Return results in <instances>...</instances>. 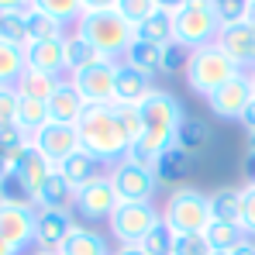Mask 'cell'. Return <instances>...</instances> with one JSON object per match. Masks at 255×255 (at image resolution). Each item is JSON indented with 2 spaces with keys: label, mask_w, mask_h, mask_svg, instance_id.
I'll use <instances>...</instances> for the list:
<instances>
[{
  "label": "cell",
  "mask_w": 255,
  "mask_h": 255,
  "mask_svg": "<svg viewBox=\"0 0 255 255\" xmlns=\"http://www.w3.org/2000/svg\"><path fill=\"white\" fill-rule=\"evenodd\" d=\"M28 62H24V48L10 42H0V86H17L24 76Z\"/></svg>",
  "instance_id": "obj_30"
},
{
  "label": "cell",
  "mask_w": 255,
  "mask_h": 255,
  "mask_svg": "<svg viewBox=\"0 0 255 255\" xmlns=\"http://www.w3.org/2000/svg\"><path fill=\"white\" fill-rule=\"evenodd\" d=\"M242 169H245V176H249V179L255 176V152H249V155H245V162H242Z\"/></svg>",
  "instance_id": "obj_51"
},
{
  "label": "cell",
  "mask_w": 255,
  "mask_h": 255,
  "mask_svg": "<svg viewBox=\"0 0 255 255\" xmlns=\"http://www.w3.org/2000/svg\"><path fill=\"white\" fill-rule=\"evenodd\" d=\"M24 62H28V69H38V73H48V76H66V48H62V38L28 42L24 45Z\"/></svg>",
  "instance_id": "obj_16"
},
{
  "label": "cell",
  "mask_w": 255,
  "mask_h": 255,
  "mask_svg": "<svg viewBox=\"0 0 255 255\" xmlns=\"http://www.w3.org/2000/svg\"><path fill=\"white\" fill-rule=\"evenodd\" d=\"M242 125L249 128V131H255V97H252V104L245 107V114H242Z\"/></svg>",
  "instance_id": "obj_50"
},
{
  "label": "cell",
  "mask_w": 255,
  "mask_h": 255,
  "mask_svg": "<svg viewBox=\"0 0 255 255\" xmlns=\"http://www.w3.org/2000/svg\"><path fill=\"white\" fill-rule=\"evenodd\" d=\"M0 255H17V252H14V249H10V245H7V242L0 238Z\"/></svg>",
  "instance_id": "obj_54"
},
{
  "label": "cell",
  "mask_w": 255,
  "mask_h": 255,
  "mask_svg": "<svg viewBox=\"0 0 255 255\" xmlns=\"http://www.w3.org/2000/svg\"><path fill=\"white\" fill-rule=\"evenodd\" d=\"M186 3H190V0H155V7H159V10H169V14H176V10L186 7Z\"/></svg>",
  "instance_id": "obj_48"
},
{
  "label": "cell",
  "mask_w": 255,
  "mask_h": 255,
  "mask_svg": "<svg viewBox=\"0 0 255 255\" xmlns=\"http://www.w3.org/2000/svg\"><path fill=\"white\" fill-rule=\"evenodd\" d=\"M48 121H52V118H48V104H45V100L21 97V104H17V121H14V125L21 128L28 138H35V134H38Z\"/></svg>",
  "instance_id": "obj_27"
},
{
  "label": "cell",
  "mask_w": 255,
  "mask_h": 255,
  "mask_svg": "<svg viewBox=\"0 0 255 255\" xmlns=\"http://www.w3.org/2000/svg\"><path fill=\"white\" fill-rule=\"evenodd\" d=\"M66 24L48 17L38 7H28V42H52V38H66Z\"/></svg>",
  "instance_id": "obj_28"
},
{
  "label": "cell",
  "mask_w": 255,
  "mask_h": 255,
  "mask_svg": "<svg viewBox=\"0 0 255 255\" xmlns=\"http://www.w3.org/2000/svg\"><path fill=\"white\" fill-rule=\"evenodd\" d=\"M17 104H21L17 86H0V125H14L17 121Z\"/></svg>",
  "instance_id": "obj_44"
},
{
  "label": "cell",
  "mask_w": 255,
  "mask_h": 255,
  "mask_svg": "<svg viewBox=\"0 0 255 255\" xmlns=\"http://www.w3.org/2000/svg\"><path fill=\"white\" fill-rule=\"evenodd\" d=\"M172 249H176V231H172L166 221H159L145 235V242H141V252L145 255H172Z\"/></svg>",
  "instance_id": "obj_36"
},
{
  "label": "cell",
  "mask_w": 255,
  "mask_h": 255,
  "mask_svg": "<svg viewBox=\"0 0 255 255\" xmlns=\"http://www.w3.org/2000/svg\"><path fill=\"white\" fill-rule=\"evenodd\" d=\"M7 172H10V159H7V155H3V152H0V179H3V176H7Z\"/></svg>",
  "instance_id": "obj_53"
},
{
  "label": "cell",
  "mask_w": 255,
  "mask_h": 255,
  "mask_svg": "<svg viewBox=\"0 0 255 255\" xmlns=\"http://www.w3.org/2000/svg\"><path fill=\"white\" fill-rule=\"evenodd\" d=\"M52 169H55V166L45 159L35 145H28V148H24V152H21L14 162H10V172H14V176H17V179H21V183L31 190V197L42 190V183L48 179V172H52Z\"/></svg>",
  "instance_id": "obj_18"
},
{
  "label": "cell",
  "mask_w": 255,
  "mask_h": 255,
  "mask_svg": "<svg viewBox=\"0 0 255 255\" xmlns=\"http://www.w3.org/2000/svg\"><path fill=\"white\" fill-rule=\"evenodd\" d=\"M59 255H114V252H111L107 235H100L97 228L76 224V231L66 238V245L59 249Z\"/></svg>",
  "instance_id": "obj_23"
},
{
  "label": "cell",
  "mask_w": 255,
  "mask_h": 255,
  "mask_svg": "<svg viewBox=\"0 0 255 255\" xmlns=\"http://www.w3.org/2000/svg\"><path fill=\"white\" fill-rule=\"evenodd\" d=\"M31 145L42 152L45 159L59 169L69 155H76L80 152V131L76 125H59V121H48V125L31 138Z\"/></svg>",
  "instance_id": "obj_12"
},
{
  "label": "cell",
  "mask_w": 255,
  "mask_h": 255,
  "mask_svg": "<svg viewBox=\"0 0 255 255\" xmlns=\"http://www.w3.org/2000/svg\"><path fill=\"white\" fill-rule=\"evenodd\" d=\"M118 207H121V200H118V190H114L111 176H100V179L86 183L83 190H76V197H73V214H76L83 224L111 221Z\"/></svg>",
  "instance_id": "obj_10"
},
{
  "label": "cell",
  "mask_w": 255,
  "mask_h": 255,
  "mask_svg": "<svg viewBox=\"0 0 255 255\" xmlns=\"http://www.w3.org/2000/svg\"><path fill=\"white\" fill-rule=\"evenodd\" d=\"M249 183H252V186H255V176H252V179H249Z\"/></svg>",
  "instance_id": "obj_59"
},
{
  "label": "cell",
  "mask_w": 255,
  "mask_h": 255,
  "mask_svg": "<svg viewBox=\"0 0 255 255\" xmlns=\"http://www.w3.org/2000/svg\"><path fill=\"white\" fill-rule=\"evenodd\" d=\"M252 97H255L252 76L242 73V76H235L231 83H224L214 97H207V107H211L214 118H221V121H242V114H245V107L252 104Z\"/></svg>",
  "instance_id": "obj_13"
},
{
  "label": "cell",
  "mask_w": 255,
  "mask_h": 255,
  "mask_svg": "<svg viewBox=\"0 0 255 255\" xmlns=\"http://www.w3.org/2000/svg\"><path fill=\"white\" fill-rule=\"evenodd\" d=\"M172 255H214L204 235H176V249Z\"/></svg>",
  "instance_id": "obj_43"
},
{
  "label": "cell",
  "mask_w": 255,
  "mask_h": 255,
  "mask_svg": "<svg viewBox=\"0 0 255 255\" xmlns=\"http://www.w3.org/2000/svg\"><path fill=\"white\" fill-rule=\"evenodd\" d=\"M76 214L69 211H38V228H35V249L42 252H59L66 238L76 231Z\"/></svg>",
  "instance_id": "obj_15"
},
{
  "label": "cell",
  "mask_w": 255,
  "mask_h": 255,
  "mask_svg": "<svg viewBox=\"0 0 255 255\" xmlns=\"http://www.w3.org/2000/svg\"><path fill=\"white\" fill-rule=\"evenodd\" d=\"M111 183H114V190H118V200L121 204H152V197L159 193V176L155 169H145V166H138V162H131V159H121V162H114L111 169Z\"/></svg>",
  "instance_id": "obj_7"
},
{
  "label": "cell",
  "mask_w": 255,
  "mask_h": 255,
  "mask_svg": "<svg viewBox=\"0 0 255 255\" xmlns=\"http://www.w3.org/2000/svg\"><path fill=\"white\" fill-rule=\"evenodd\" d=\"M186 162H190V155H186L179 145L166 148V152L155 159V176H159V183H179V179L186 176Z\"/></svg>",
  "instance_id": "obj_33"
},
{
  "label": "cell",
  "mask_w": 255,
  "mask_h": 255,
  "mask_svg": "<svg viewBox=\"0 0 255 255\" xmlns=\"http://www.w3.org/2000/svg\"><path fill=\"white\" fill-rule=\"evenodd\" d=\"M76 131H80V148L90 152L93 159H100L107 169L121 162L131 148V138L118 118V107H86L83 118L76 121Z\"/></svg>",
  "instance_id": "obj_1"
},
{
  "label": "cell",
  "mask_w": 255,
  "mask_h": 255,
  "mask_svg": "<svg viewBox=\"0 0 255 255\" xmlns=\"http://www.w3.org/2000/svg\"><path fill=\"white\" fill-rule=\"evenodd\" d=\"M214 255H228V252H214Z\"/></svg>",
  "instance_id": "obj_60"
},
{
  "label": "cell",
  "mask_w": 255,
  "mask_h": 255,
  "mask_svg": "<svg viewBox=\"0 0 255 255\" xmlns=\"http://www.w3.org/2000/svg\"><path fill=\"white\" fill-rule=\"evenodd\" d=\"M62 48H66V76H73V73H80V69H90V66L107 62V55H104L100 48H93V45L86 42L83 35H76V31H69V35L62 38Z\"/></svg>",
  "instance_id": "obj_22"
},
{
  "label": "cell",
  "mask_w": 255,
  "mask_h": 255,
  "mask_svg": "<svg viewBox=\"0 0 255 255\" xmlns=\"http://www.w3.org/2000/svg\"><path fill=\"white\" fill-rule=\"evenodd\" d=\"M204 238H207L211 252H231L235 245L245 242V231H242L238 221H211L207 231H204Z\"/></svg>",
  "instance_id": "obj_26"
},
{
  "label": "cell",
  "mask_w": 255,
  "mask_h": 255,
  "mask_svg": "<svg viewBox=\"0 0 255 255\" xmlns=\"http://www.w3.org/2000/svg\"><path fill=\"white\" fill-rule=\"evenodd\" d=\"M211 7H214V14H217V21H221V28L242 24L252 14V0H211Z\"/></svg>",
  "instance_id": "obj_37"
},
{
  "label": "cell",
  "mask_w": 255,
  "mask_h": 255,
  "mask_svg": "<svg viewBox=\"0 0 255 255\" xmlns=\"http://www.w3.org/2000/svg\"><path fill=\"white\" fill-rule=\"evenodd\" d=\"M0 204H14V207H35V197H31V190L14 176V172H7L3 179H0Z\"/></svg>",
  "instance_id": "obj_38"
},
{
  "label": "cell",
  "mask_w": 255,
  "mask_h": 255,
  "mask_svg": "<svg viewBox=\"0 0 255 255\" xmlns=\"http://www.w3.org/2000/svg\"><path fill=\"white\" fill-rule=\"evenodd\" d=\"M138 111H141V141H134V145H141L148 155L159 159L166 148L176 145V131L183 125L186 111H183L179 97H172L169 90H152Z\"/></svg>",
  "instance_id": "obj_2"
},
{
  "label": "cell",
  "mask_w": 255,
  "mask_h": 255,
  "mask_svg": "<svg viewBox=\"0 0 255 255\" xmlns=\"http://www.w3.org/2000/svg\"><path fill=\"white\" fill-rule=\"evenodd\" d=\"M86 111V100L76 93V86L69 83V76H62L55 93L48 97V118L59 121V125H76Z\"/></svg>",
  "instance_id": "obj_17"
},
{
  "label": "cell",
  "mask_w": 255,
  "mask_h": 255,
  "mask_svg": "<svg viewBox=\"0 0 255 255\" xmlns=\"http://www.w3.org/2000/svg\"><path fill=\"white\" fill-rule=\"evenodd\" d=\"M186 62H190V48H183L179 42L162 45V69L166 76H176V73H186Z\"/></svg>",
  "instance_id": "obj_40"
},
{
  "label": "cell",
  "mask_w": 255,
  "mask_h": 255,
  "mask_svg": "<svg viewBox=\"0 0 255 255\" xmlns=\"http://www.w3.org/2000/svg\"><path fill=\"white\" fill-rule=\"evenodd\" d=\"M172 21H176V38L172 42H179L183 48H190V52L214 45L217 35H221V21L214 14L211 0H190L186 7H179L172 14Z\"/></svg>",
  "instance_id": "obj_6"
},
{
  "label": "cell",
  "mask_w": 255,
  "mask_h": 255,
  "mask_svg": "<svg viewBox=\"0 0 255 255\" xmlns=\"http://www.w3.org/2000/svg\"><path fill=\"white\" fill-rule=\"evenodd\" d=\"M114 255H145V252H141V245H118Z\"/></svg>",
  "instance_id": "obj_52"
},
{
  "label": "cell",
  "mask_w": 255,
  "mask_h": 255,
  "mask_svg": "<svg viewBox=\"0 0 255 255\" xmlns=\"http://www.w3.org/2000/svg\"><path fill=\"white\" fill-rule=\"evenodd\" d=\"M0 42L10 45H28V10H10L0 14Z\"/></svg>",
  "instance_id": "obj_35"
},
{
  "label": "cell",
  "mask_w": 255,
  "mask_h": 255,
  "mask_svg": "<svg viewBox=\"0 0 255 255\" xmlns=\"http://www.w3.org/2000/svg\"><path fill=\"white\" fill-rule=\"evenodd\" d=\"M155 86H152V76H145V73H138V69H131L121 62V69H118V93H114V104H125V107H141V100L152 93Z\"/></svg>",
  "instance_id": "obj_20"
},
{
  "label": "cell",
  "mask_w": 255,
  "mask_h": 255,
  "mask_svg": "<svg viewBox=\"0 0 255 255\" xmlns=\"http://www.w3.org/2000/svg\"><path fill=\"white\" fill-rule=\"evenodd\" d=\"M249 152H255V131H249Z\"/></svg>",
  "instance_id": "obj_55"
},
{
  "label": "cell",
  "mask_w": 255,
  "mask_h": 255,
  "mask_svg": "<svg viewBox=\"0 0 255 255\" xmlns=\"http://www.w3.org/2000/svg\"><path fill=\"white\" fill-rule=\"evenodd\" d=\"M59 172L66 176V183L73 186V190H83L86 183H93V179H100V176H107V166L100 162V159H93L90 152H76V155H69L62 166H59Z\"/></svg>",
  "instance_id": "obj_21"
},
{
  "label": "cell",
  "mask_w": 255,
  "mask_h": 255,
  "mask_svg": "<svg viewBox=\"0 0 255 255\" xmlns=\"http://www.w3.org/2000/svg\"><path fill=\"white\" fill-rule=\"evenodd\" d=\"M73 197H76V190L66 183V176L59 169H52L48 179L42 183V190L35 193V211H69Z\"/></svg>",
  "instance_id": "obj_19"
},
{
  "label": "cell",
  "mask_w": 255,
  "mask_h": 255,
  "mask_svg": "<svg viewBox=\"0 0 255 255\" xmlns=\"http://www.w3.org/2000/svg\"><path fill=\"white\" fill-rule=\"evenodd\" d=\"M217 48L242 69V73H252L255 69V24L252 21H242V24H228L221 28L217 35Z\"/></svg>",
  "instance_id": "obj_14"
},
{
  "label": "cell",
  "mask_w": 255,
  "mask_h": 255,
  "mask_svg": "<svg viewBox=\"0 0 255 255\" xmlns=\"http://www.w3.org/2000/svg\"><path fill=\"white\" fill-rule=\"evenodd\" d=\"M114 107H118V118H121V125H125L131 145L141 141V111H138V107H125V104H114Z\"/></svg>",
  "instance_id": "obj_45"
},
{
  "label": "cell",
  "mask_w": 255,
  "mask_h": 255,
  "mask_svg": "<svg viewBox=\"0 0 255 255\" xmlns=\"http://www.w3.org/2000/svg\"><path fill=\"white\" fill-rule=\"evenodd\" d=\"M121 62L131 66V69H138V73H145V76H155V73L162 69V45H152V42L134 38Z\"/></svg>",
  "instance_id": "obj_24"
},
{
  "label": "cell",
  "mask_w": 255,
  "mask_h": 255,
  "mask_svg": "<svg viewBox=\"0 0 255 255\" xmlns=\"http://www.w3.org/2000/svg\"><path fill=\"white\" fill-rule=\"evenodd\" d=\"M121 0H83V14H100V10H118Z\"/></svg>",
  "instance_id": "obj_46"
},
{
  "label": "cell",
  "mask_w": 255,
  "mask_h": 255,
  "mask_svg": "<svg viewBox=\"0 0 255 255\" xmlns=\"http://www.w3.org/2000/svg\"><path fill=\"white\" fill-rule=\"evenodd\" d=\"M176 145L193 159L197 152H204V148L211 145V125L200 121V118H183V125L176 131Z\"/></svg>",
  "instance_id": "obj_25"
},
{
  "label": "cell",
  "mask_w": 255,
  "mask_h": 255,
  "mask_svg": "<svg viewBox=\"0 0 255 255\" xmlns=\"http://www.w3.org/2000/svg\"><path fill=\"white\" fill-rule=\"evenodd\" d=\"M186 86L197 93V97H214L224 83H231L235 76H242V69L217 48V45H207V48H197L190 52V62H186Z\"/></svg>",
  "instance_id": "obj_4"
},
{
  "label": "cell",
  "mask_w": 255,
  "mask_h": 255,
  "mask_svg": "<svg viewBox=\"0 0 255 255\" xmlns=\"http://www.w3.org/2000/svg\"><path fill=\"white\" fill-rule=\"evenodd\" d=\"M162 221L176 235H204L211 224V197L197 186H176L162 207Z\"/></svg>",
  "instance_id": "obj_5"
},
{
  "label": "cell",
  "mask_w": 255,
  "mask_h": 255,
  "mask_svg": "<svg viewBox=\"0 0 255 255\" xmlns=\"http://www.w3.org/2000/svg\"><path fill=\"white\" fill-rule=\"evenodd\" d=\"M249 21H252V24H255V0H252V14H249Z\"/></svg>",
  "instance_id": "obj_57"
},
{
  "label": "cell",
  "mask_w": 255,
  "mask_h": 255,
  "mask_svg": "<svg viewBox=\"0 0 255 255\" xmlns=\"http://www.w3.org/2000/svg\"><path fill=\"white\" fill-rule=\"evenodd\" d=\"M28 145H31V138H28L17 125H0V152H3L10 162H14Z\"/></svg>",
  "instance_id": "obj_39"
},
{
  "label": "cell",
  "mask_w": 255,
  "mask_h": 255,
  "mask_svg": "<svg viewBox=\"0 0 255 255\" xmlns=\"http://www.w3.org/2000/svg\"><path fill=\"white\" fill-rule=\"evenodd\" d=\"M159 221H162V211L155 204H121L114 211V217L107 221V228H111V235H114L118 245H141L145 235Z\"/></svg>",
  "instance_id": "obj_8"
},
{
  "label": "cell",
  "mask_w": 255,
  "mask_h": 255,
  "mask_svg": "<svg viewBox=\"0 0 255 255\" xmlns=\"http://www.w3.org/2000/svg\"><path fill=\"white\" fill-rule=\"evenodd\" d=\"M249 76H252V90H255V69H252V73H249Z\"/></svg>",
  "instance_id": "obj_58"
},
{
  "label": "cell",
  "mask_w": 255,
  "mask_h": 255,
  "mask_svg": "<svg viewBox=\"0 0 255 255\" xmlns=\"http://www.w3.org/2000/svg\"><path fill=\"white\" fill-rule=\"evenodd\" d=\"M59 80H62V76H48V73H38V69H24V76L17 80V93H21V97H31V100H45V104H48V97L55 93Z\"/></svg>",
  "instance_id": "obj_31"
},
{
  "label": "cell",
  "mask_w": 255,
  "mask_h": 255,
  "mask_svg": "<svg viewBox=\"0 0 255 255\" xmlns=\"http://www.w3.org/2000/svg\"><path fill=\"white\" fill-rule=\"evenodd\" d=\"M31 0H0V14H10V10H28Z\"/></svg>",
  "instance_id": "obj_47"
},
{
  "label": "cell",
  "mask_w": 255,
  "mask_h": 255,
  "mask_svg": "<svg viewBox=\"0 0 255 255\" xmlns=\"http://www.w3.org/2000/svg\"><path fill=\"white\" fill-rule=\"evenodd\" d=\"M155 10H159V7H155V0H121V3H118V14H121L125 21H131L134 28H138V24H145Z\"/></svg>",
  "instance_id": "obj_41"
},
{
  "label": "cell",
  "mask_w": 255,
  "mask_h": 255,
  "mask_svg": "<svg viewBox=\"0 0 255 255\" xmlns=\"http://www.w3.org/2000/svg\"><path fill=\"white\" fill-rule=\"evenodd\" d=\"M238 224H242L245 238H255V186L252 183L242 186V217H238Z\"/></svg>",
  "instance_id": "obj_42"
},
{
  "label": "cell",
  "mask_w": 255,
  "mask_h": 255,
  "mask_svg": "<svg viewBox=\"0 0 255 255\" xmlns=\"http://www.w3.org/2000/svg\"><path fill=\"white\" fill-rule=\"evenodd\" d=\"M31 7H38L48 17L62 21L66 28H76V21L83 17V0H31Z\"/></svg>",
  "instance_id": "obj_34"
},
{
  "label": "cell",
  "mask_w": 255,
  "mask_h": 255,
  "mask_svg": "<svg viewBox=\"0 0 255 255\" xmlns=\"http://www.w3.org/2000/svg\"><path fill=\"white\" fill-rule=\"evenodd\" d=\"M138 38L152 45H169L176 38V21H172L169 10H155L145 24H138Z\"/></svg>",
  "instance_id": "obj_29"
},
{
  "label": "cell",
  "mask_w": 255,
  "mask_h": 255,
  "mask_svg": "<svg viewBox=\"0 0 255 255\" xmlns=\"http://www.w3.org/2000/svg\"><path fill=\"white\" fill-rule=\"evenodd\" d=\"M35 228H38V211H35V207L0 204V238H3L17 255L31 252V245H35Z\"/></svg>",
  "instance_id": "obj_11"
},
{
  "label": "cell",
  "mask_w": 255,
  "mask_h": 255,
  "mask_svg": "<svg viewBox=\"0 0 255 255\" xmlns=\"http://www.w3.org/2000/svg\"><path fill=\"white\" fill-rule=\"evenodd\" d=\"M76 35H83L86 42L93 45V48H100L107 59H114V62H121L125 59V52L131 48V42L138 38V28L125 21L118 10H100V14H83L80 21H76V28H73Z\"/></svg>",
  "instance_id": "obj_3"
},
{
  "label": "cell",
  "mask_w": 255,
  "mask_h": 255,
  "mask_svg": "<svg viewBox=\"0 0 255 255\" xmlns=\"http://www.w3.org/2000/svg\"><path fill=\"white\" fill-rule=\"evenodd\" d=\"M118 69L121 62L107 59L100 66H90L69 76V83L76 86V93L86 100V107H114V93H118Z\"/></svg>",
  "instance_id": "obj_9"
},
{
  "label": "cell",
  "mask_w": 255,
  "mask_h": 255,
  "mask_svg": "<svg viewBox=\"0 0 255 255\" xmlns=\"http://www.w3.org/2000/svg\"><path fill=\"white\" fill-rule=\"evenodd\" d=\"M31 255H59V252H42V249H35Z\"/></svg>",
  "instance_id": "obj_56"
},
{
  "label": "cell",
  "mask_w": 255,
  "mask_h": 255,
  "mask_svg": "<svg viewBox=\"0 0 255 255\" xmlns=\"http://www.w3.org/2000/svg\"><path fill=\"white\" fill-rule=\"evenodd\" d=\"M211 217L214 221H238L242 217V190L221 186L211 193Z\"/></svg>",
  "instance_id": "obj_32"
},
{
  "label": "cell",
  "mask_w": 255,
  "mask_h": 255,
  "mask_svg": "<svg viewBox=\"0 0 255 255\" xmlns=\"http://www.w3.org/2000/svg\"><path fill=\"white\" fill-rule=\"evenodd\" d=\"M228 255H255V238H245L242 245H235Z\"/></svg>",
  "instance_id": "obj_49"
}]
</instances>
